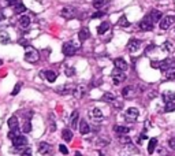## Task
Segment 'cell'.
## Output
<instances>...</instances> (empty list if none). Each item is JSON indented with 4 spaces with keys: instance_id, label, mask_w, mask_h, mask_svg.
Returning <instances> with one entry per match:
<instances>
[{
    "instance_id": "52a82bcc",
    "label": "cell",
    "mask_w": 175,
    "mask_h": 156,
    "mask_svg": "<svg viewBox=\"0 0 175 156\" xmlns=\"http://www.w3.org/2000/svg\"><path fill=\"white\" fill-rule=\"evenodd\" d=\"M140 47H141V41L138 39H131L129 43H127V49H129L131 53L137 52V51L140 49Z\"/></svg>"
},
{
    "instance_id": "1f68e13d",
    "label": "cell",
    "mask_w": 175,
    "mask_h": 156,
    "mask_svg": "<svg viewBox=\"0 0 175 156\" xmlns=\"http://www.w3.org/2000/svg\"><path fill=\"white\" fill-rule=\"evenodd\" d=\"M119 142L120 144H123V145H127V144L131 142V138L127 137V136H119Z\"/></svg>"
},
{
    "instance_id": "7a4b0ae2",
    "label": "cell",
    "mask_w": 175,
    "mask_h": 156,
    "mask_svg": "<svg viewBox=\"0 0 175 156\" xmlns=\"http://www.w3.org/2000/svg\"><path fill=\"white\" fill-rule=\"evenodd\" d=\"M153 26H155V23H153V21H152V18L149 17V15H146L144 19L140 22V27H141L142 32H151L153 29Z\"/></svg>"
},
{
    "instance_id": "8d00e7d4",
    "label": "cell",
    "mask_w": 175,
    "mask_h": 156,
    "mask_svg": "<svg viewBox=\"0 0 175 156\" xmlns=\"http://www.w3.org/2000/svg\"><path fill=\"white\" fill-rule=\"evenodd\" d=\"M103 100L104 101H115V96H114L112 93H104Z\"/></svg>"
},
{
    "instance_id": "ffe728a7",
    "label": "cell",
    "mask_w": 175,
    "mask_h": 156,
    "mask_svg": "<svg viewBox=\"0 0 175 156\" xmlns=\"http://www.w3.org/2000/svg\"><path fill=\"white\" fill-rule=\"evenodd\" d=\"M149 17L152 18V21H153V23L155 22H160L161 21V18H163V14H161L160 11L159 10H153L151 12V15H149Z\"/></svg>"
},
{
    "instance_id": "f1b7e54d",
    "label": "cell",
    "mask_w": 175,
    "mask_h": 156,
    "mask_svg": "<svg viewBox=\"0 0 175 156\" xmlns=\"http://www.w3.org/2000/svg\"><path fill=\"white\" fill-rule=\"evenodd\" d=\"M173 111H175V101H171V103H165L164 112H173Z\"/></svg>"
},
{
    "instance_id": "6da1fadb",
    "label": "cell",
    "mask_w": 175,
    "mask_h": 156,
    "mask_svg": "<svg viewBox=\"0 0 175 156\" xmlns=\"http://www.w3.org/2000/svg\"><path fill=\"white\" fill-rule=\"evenodd\" d=\"M40 59V53L37 49H34L33 47H27L26 52H25V60L29 63H36Z\"/></svg>"
},
{
    "instance_id": "83f0119b",
    "label": "cell",
    "mask_w": 175,
    "mask_h": 156,
    "mask_svg": "<svg viewBox=\"0 0 175 156\" xmlns=\"http://www.w3.org/2000/svg\"><path fill=\"white\" fill-rule=\"evenodd\" d=\"M65 74L67 75V77H74L75 75V69L71 67V66H69V65H66L65 66Z\"/></svg>"
},
{
    "instance_id": "c3c4849f",
    "label": "cell",
    "mask_w": 175,
    "mask_h": 156,
    "mask_svg": "<svg viewBox=\"0 0 175 156\" xmlns=\"http://www.w3.org/2000/svg\"><path fill=\"white\" fill-rule=\"evenodd\" d=\"M22 156H31V155H30V149H29L27 152H25V154H22Z\"/></svg>"
},
{
    "instance_id": "ba28073f",
    "label": "cell",
    "mask_w": 175,
    "mask_h": 156,
    "mask_svg": "<svg viewBox=\"0 0 175 156\" xmlns=\"http://www.w3.org/2000/svg\"><path fill=\"white\" fill-rule=\"evenodd\" d=\"M138 110L134 107H130V108H127V111H126V119L129 120V122H134V120L138 118Z\"/></svg>"
},
{
    "instance_id": "e0dca14e",
    "label": "cell",
    "mask_w": 175,
    "mask_h": 156,
    "mask_svg": "<svg viewBox=\"0 0 175 156\" xmlns=\"http://www.w3.org/2000/svg\"><path fill=\"white\" fill-rule=\"evenodd\" d=\"M19 26L23 27V29H27L30 26V18L27 15H22L19 18Z\"/></svg>"
},
{
    "instance_id": "d4e9b609",
    "label": "cell",
    "mask_w": 175,
    "mask_h": 156,
    "mask_svg": "<svg viewBox=\"0 0 175 156\" xmlns=\"http://www.w3.org/2000/svg\"><path fill=\"white\" fill-rule=\"evenodd\" d=\"M156 146H157V138H151L148 144V154H153Z\"/></svg>"
},
{
    "instance_id": "bcb514c9",
    "label": "cell",
    "mask_w": 175,
    "mask_h": 156,
    "mask_svg": "<svg viewBox=\"0 0 175 156\" xmlns=\"http://www.w3.org/2000/svg\"><path fill=\"white\" fill-rule=\"evenodd\" d=\"M4 19H6V14L3 12V10H0V22L4 21Z\"/></svg>"
},
{
    "instance_id": "f907efd6",
    "label": "cell",
    "mask_w": 175,
    "mask_h": 156,
    "mask_svg": "<svg viewBox=\"0 0 175 156\" xmlns=\"http://www.w3.org/2000/svg\"><path fill=\"white\" fill-rule=\"evenodd\" d=\"M100 156H103V155H100Z\"/></svg>"
},
{
    "instance_id": "277c9868",
    "label": "cell",
    "mask_w": 175,
    "mask_h": 156,
    "mask_svg": "<svg viewBox=\"0 0 175 156\" xmlns=\"http://www.w3.org/2000/svg\"><path fill=\"white\" fill-rule=\"evenodd\" d=\"M125 79H126V74L122 71V70L116 69L115 71L112 73V81H114V84L115 85H119L120 82H123Z\"/></svg>"
},
{
    "instance_id": "ac0fdd59",
    "label": "cell",
    "mask_w": 175,
    "mask_h": 156,
    "mask_svg": "<svg viewBox=\"0 0 175 156\" xmlns=\"http://www.w3.org/2000/svg\"><path fill=\"white\" fill-rule=\"evenodd\" d=\"M114 130H115V133L116 134H119V136H125L127 134V133L130 132V127H126V126H114Z\"/></svg>"
},
{
    "instance_id": "d6a6232c",
    "label": "cell",
    "mask_w": 175,
    "mask_h": 156,
    "mask_svg": "<svg viewBox=\"0 0 175 156\" xmlns=\"http://www.w3.org/2000/svg\"><path fill=\"white\" fill-rule=\"evenodd\" d=\"M164 51H167V52H171V51L174 49V45L171 44V41H165V43L163 44V47H161Z\"/></svg>"
},
{
    "instance_id": "8992f818",
    "label": "cell",
    "mask_w": 175,
    "mask_h": 156,
    "mask_svg": "<svg viewBox=\"0 0 175 156\" xmlns=\"http://www.w3.org/2000/svg\"><path fill=\"white\" fill-rule=\"evenodd\" d=\"M75 14H77V11H75L73 7H65V8H62V11H60V15H62L65 19H73V18L75 17Z\"/></svg>"
},
{
    "instance_id": "cb8c5ba5",
    "label": "cell",
    "mask_w": 175,
    "mask_h": 156,
    "mask_svg": "<svg viewBox=\"0 0 175 156\" xmlns=\"http://www.w3.org/2000/svg\"><path fill=\"white\" fill-rule=\"evenodd\" d=\"M161 97H163V100L165 103H171V101L175 100V95L173 92H164V93L161 95Z\"/></svg>"
},
{
    "instance_id": "484cf974",
    "label": "cell",
    "mask_w": 175,
    "mask_h": 156,
    "mask_svg": "<svg viewBox=\"0 0 175 156\" xmlns=\"http://www.w3.org/2000/svg\"><path fill=\"white\" fill-rule=\"evenodd\" d=\"M62 137H63V140H65V141H71L73 140V133H71V130L70 129H65L62 132Z\"/></svg>"
},
{
    "instance_id": "f35d334b",
    "label": "cell",
    "mask_w": 175,
    "mask_h": 156,
    "mask_svg": "<svg viewBox=\"0 0 175 156\" xmlns=\"http://www.w3.org/2000/svg\"><path fill=\"white\" fill-rule=\"evenodd\" d=\"M152 69H160L161 67V60H156V62H151Z\"/></svg>"
},
{
    "instance_id": "7402d4cb",
    "label": "cell",
    "mask_w": 175,
    "mask_h": 156,
    "mask_svg": "<svg viewBox=\"0 0 175 156\" xmlns=\"http://www.w3.org/2000/svg\"><path fill=\"white\" fill-rule=\"evenodd\" d=\"M7 125H8V127H10L11 130H17L18 129V118L17 116H11L10 119H8Z\"/></svg>"
},
{
    "instance_id": "f6af8a7d",
    "label": "cell",
    "mask_w": 175,
    "mask_h": 156,
    "mask_svg": "<svg viewBox=\"0 0 175 156\" xmlns=\"http://www.w3.org/2000/svg\"><path fill=\"white\" fill-rule=\"evenodd\" d=\"M4 3L7 6H14V4H17V0H4Z\"/></svg>"
},
{
    "instance_id": "681fc988",
    "label": "cell",
    "mask_w": 175,
    "mask_h": 156,
    "mask_svg": "<svg viewBox=\"0 0 175 156\" xmlns=\"http://www.w3.org/2000/svg\"><path fill=\"white\" fill-rule=\"evenodd\" d=\"M74 156H81V154H79V152H77V154H75Z\"/></svg>"
},
{
    "instance_id": "b9f144b4",
    "label": "cell",
    "mask_w": 175,
    "mask_h": 156,
    "mask_svg": "<svg viewBox=\"0 0 175 156\" xmlns=\"http://www.w3.org/2000/svg\"><path fill=\"white\" fill-rule=\"evenodd\" d=\"M97 145L98 146H106V145H108V141L107 140H104V138H98L97 140Z\"/></svg>"
},
{
    "instance_id": "5bb4252c",
    "label": "cell",
    "mask_w": 175,
    "mask_h": 156,
    "mask_svg": "<svg viewBox=\"0 0 175 156\" xmlns=\"http://www.w3.org/2000/svg\"><path fill=\"white\" fill-rule=\"evenodd\" d=\"M133 95H134V88L131 86V85H129V86H125L122 91V96L126 97V99H131Z\"/></svg>"
},
{
    "instance_id": "8fae6325",
    "label": "cell",
    "mask_w": 175,
    "mask_h": 156,
    "mask_svg": "<svg viewBox=\"0 0 175 156\" xmlns=\"http://www.w3.org/2000/svg\"><path fill=\"white\" fill-rule=\"evenodd\" d=\"M89 115H90V118L93 120H101V119H103V112H101L100 108H93Z\"/></svg>"
},
{
    "instance_id": "d6986e66",
    "label": "cell",
    "mask_w": 175,
    "mask_h": 156,
    "mask_svg": "<svg viewBox=\"0 0 175 156\" xmlns=\"http://www.w3.org/2000/svg\"><path fill=\"white\" fill-rule=\"evenodd\" d=\"M89 30L86 29V27H82L81 30L78 32V39H79V41H85V40H88L89 39Z\"/></svg>"
},
{
    "instance_id": "5b68a950",
    "label": "cell",
    "mask_w": 175,
    "mask_h": 156,
    "mask_svg": "<svg viewBox=\"0 0 175 156\" xmlns=\"http://www.w3.org/2000/svg\"><path fill=\"white\" fill-rule=\"evenodd\" d=\"M174 21H175L174 15H167V17L161 18V21H160V29L161 30H167L168 27H170L171 25L174 23Z\"/></svg>"
},
{
    "instance_id": "f546056e",
    "label": "cell",
    "mask_w": 175,
    "mask_h": 156,
    "mask_svg": "<svg viewBox=\"0 0 175 156\" xmlns=\"http://www.w3.org/2000/svg\"><path fill=\"white\" fill-rule=\"evenodd\" d=\"M15 14H22V12L26 11V7H25L22 3H18V4H15Z\"/></svg>"
},
{
    "instance_id": "2e32d148",
    "label": "cell",
    "mask_w": 175,
    "mask_h": 156,
    "mask_svg": "<svg viewBox=\"0 0 175 156\" xmlns=\"http://www.w3.org/2000/svg\"><path fill=\"white\" fill-rule=\"evenodd\" d=\"M85 92H86V89H85V86H75L74 88V91H73V95H74L75 97H78V99H81V97H84V95H85Z\"/></svg>"
},
{
    "instance_id": "7dc6e473",
    "label": "cell",
    "mask_w": 175,
    "mask_h": 156,
    "mask_svg": "<svg viewBox=\"0 0 175 156\" xmlns=\"http://www.w3.org/2000/svg\"><path fill=\"white\" fill-rule=\"evenodd\" d=\"M115 107H116V108H122V103H119V101H115Z\"/></svg>"
},
{
    "instance_id": "d590c367",
    "label": "cell",
    "mask_w": 175,
    "mask_h": 156,
    "mask_svg": "<svg viewBox=\"0 0 175 156\" xmlns=\"http://www.w3.org/2000/svg\"><path fill=\"white\" fill-rule=\"evenodd\" d=\"M31 130V123H30V120H26V122L23 123V127H22V132L23 133H29Z\"/></svg>"
},
{
    "instance_id": "836d02e7",
    "label": "cell",
    "mask_w": 175,
    "mask_h": 156,
    "mask_svg": "<svg viewBox=\"0 0 175 156\" xmlns=\"http://www.w3.org/2000/svg\"><path fill=\"white\" fill-rule=\"evenodd\" d=\"M10 41V36L7 33H0V43L2 44H7Z\"/></svg>"
},
{
    "instance_id": "ab89813d",
    "label": "cell",
    "mask_w": 175,
    "mask_h": 156,
    "mask_svg": "<svg viewBox=\"0 0 175 156\" xmlns=\"http://www.w3.org/2000/svg\"><path fill=\"white\" fill-rule=\"evenodd\" d=\"M19 91H21V84H17V85H15V88L12 89L11 95H12V96H15V95H18V93H19Z\"/></svg>"
},
{
    "instance_id": "60d3db41",
    "label": "cell",
    "mask_w": 175,
    "mask_h": 156,
    "mask_svg": "<svg viewBox=\"0 0 175 156\" xmlns=\"http://www.w3.org/2000/svg\"><path fill=\"white\" fill-rule=\"evenodd\" d=\"M59 151H60V154H63V155H67L69 154V149L66 148V145H59Z\"/></svg>"
},
{
    "instance_id": "30bf717a",
    "label": "cell",
    "mask_w": 175,
    "mask_h": 156,
    "mask_svg": "<svg viewBox=\"0 0 175 156\" xmlns=\"http://www.w3.org/2000/svg\"><path fill=\"white\" fill-rule=\"evenodd\" d=\"M163 78L165 81H171V79H175V67H170L165 69L163 71Z\"/></svg>"
},
{
    "instance_id": "ee69618b",
    "label": "cell",
    "mask_w": 175,
    "mask_h": 156,
    "mask_svg": "<svg viewBox=\"0 0 175 156\" xmlns=\"http://www.w3.org/2000/svg\"><path fill=\"white\" fill-rule=\"evenodd\" d=\"M104 15V12H101V11H97V12H94L93 15H92V18H101Z\"/></svg>"
},
{
    "instance_id": "4316f807",
    "label": "cell",
    "mask_w": 175,
    "mask_h": 156,
    "mask_svg": "<svg viewBox=\"0 0 175 156\" xmlns=\"http://www.w3.org/2000/svg\"><path fill=\"white\" fill-rule=\"evenodd\" d=\"M108 29H110V23H108V22H103V23H100V26L97 27V32H98V34H104Z\"/></svg>"
},
{
    "instance_id": "74e56055",
    "label": "cell",
    "mask_w": 175,
    "mask_h": 156,
    "mask_svg": "<svg viewBox=\"0 0 175 156\" xmlns=\"http://www.w3.org/2000/svg\"><path fill=\"white\" fill-rule=\"evenodd\" d=\"M103 4H104V0H93V7L94 8L103 7Z\"/></svg>"
},
{
    "instance_id": "4fadbf2b",
    "label": "cell",
    "mask_w": 175,
    "mask_h": 156,
    "mask_svg": "<svg viewBox=\"0 0 175 156\" xmlns=\"http://www.w3.org/2000/svg\"><path fill=\"white\" fill-rule=\"evenodd\" d=\"M41 75H44V77L47 78V81H49V82H55L56 78H58L56 73L55 71H51V70H48V71H43V73H41Z\"/></svg>"
},
{
    "instance_id": "e575fe53",
    "label": "cell",
    "mask_w": 175,
    "mask_h": 156,
    "mask_svg": "<svg viewBox=\"0 0 175 156\" xmlns=\"http://www.w3.org/2000/svg\"><path fill=\"white\" fill-rule=\"evenodd\" d=\"M18 136H21L19 130H18V129L17 130H10V133H8V138H10V140H15Z\"/></svg>"
},
{
    "instance_id": "7c38bea8",
    "label": "cell",
    "mask_w": 175,
    "mask_h": 156,
    "mask_svg": "<svg viewBox=\"0 0 175 156\" xmlns=\"http://www.w3.org/2000/svg\"><path fill=\"white\" fill-rule=\"evenodd\" d=\"M114 65H115V67H116V69L122 70V71H125V70L127 69V63H126V60H125V59H122V58H118V59L114 60Z\"/></svg>"
},
{
    "instance_id": "44dd1931",
    "label": "cell",
    "mask_w": 175,
    "mask_h": 156,
    "mask_svg": "<svg viewBox=\"0 0 175 156\" xmlns=\"http://www.w3.org/2000/svg\"><path fill=\"white\" fill-rule=\"evenodd\" d=\"M78 119H79V112H78V111H74V112L71 114V120H70V123H71V127H73V129H77Z\"/></svg>"
},
{
    "instance_id": "603a6c76",
    "label": "cell",
    "mask_w": 175,
    "mask_h": 156,
    "mask_svg": "<svg viewBox=\"0 0 175 156\" xmlns=\"http://www.w3.org/2000/svg\"><path fill=\"white\" fill-rule=\"evenodd\" d=\"M73 86L71 85H62L59 89H58V92L59 93H62V95H67V93H73Z\"/></svg>"
},
{
    "instance_id": "7bdbcfd3",
    "label": "cell",
    "mask_w": 175,
    "mask_h": 156,
    "mask_svg": "<svg viewBox=\"0 0 175 156\" xmlns=\"http://www.w3.org/2000/svg\"><path fill=\"white\" fill-rule=\"evenodd\" d=\"M168 145H170L171 149H175V137H174V138H170V141H168Z\"/></svg>"
},
{
    "instance_id": "3957f363",
    "label": "cell",
    "mask_w": 175,
    "mask_h": 156,
    "mask_svg": "<svg viewBox=\"0 0 175 156\" xmlns=\"http://www.w3.org/2000/svg\"><path fill=\"white\" fill-rule=\"evenodd\" d=\"M62 51H63V53H65V56H73V55H75V52H77V47H75L71 41H69V43L63 44Z\"/></svg>"
},
{
    "instance_id": "9c48e42d",
    "label": "cell",
    "mask_w": 175,
    "mask_h": 156,
    "mask_svg": "<svg viewBox=\"0 0 175 156\" xmlns=\"http://www.w3.org/2000/svg\"><path fill=\"white\" fill-rule=\"evenodd\" d=\"M39 152H40L41 155L47 156V155H49L51 152H52V146H51L48 142H40V145H39Z\"/></svg>"
},
{
    "instance_id": "9a60e30c",
    "label": "cell",
    "mask_w": 175,
    "mask_h": 156,
    "mask_svg": "<svg viewBox=\"0 0 175 156\" xmlns=\"http://www.w3.org/2000/svg\"><path fill=\"white\" fill-rule=\"evenodd\" d=\"M90 132V126L88 125L86 120H81L79 122V133L81 134H88V133Z\"/></svg>"
},
{
    "instance_id": "4dcf8cb0",
    "label": "cell",
    "mask_w": 175,
    "mask_h": 156,
    "mask_svg": "<svg viewBox=\"0 0 175 156\" xmlns=\"http://www.w3.org/2000/svg\"><path fill=\"white\" fill-rule=\"evenodd\" d=\"M119 26H122V27H129L130 26V22L127 21V18L123 15V17H120V19H119Z\"/></svg>"
}]
</instances>
